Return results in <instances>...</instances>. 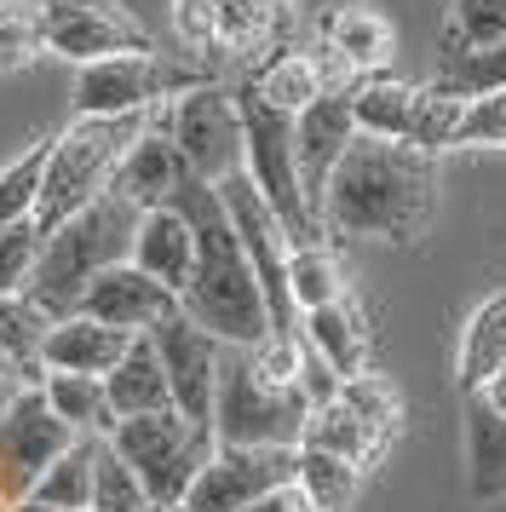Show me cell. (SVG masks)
<instances>
[{"label":"cell","mask_w":506,"mask_h":512,"mask_svg":"<svg viewBox=\"0 0 506 512\" xmlns=\"http://www.w3.org/2000/svg\"><path fill=\"white\" fill-rule=\"evenodd\" d=\"M0 380H18V363H12V351L0 346Z\"/></svg>","instance_id":"obj_46"},{"label":"cell","mask_w":506,"mask_h":512,"mask_svg":"<svg viewBox=\"0 0 506 512\" xmlns=\"http://www.w3.org/2000/svg\"><path fill=\"white\" fill-rule=\"evenodd\" d=\"M437 202V156L357 133L328 173L317 225L334 242H414Z\"/></svg>","instance_id":"obj_1"},{"label":"cell","mask_w":506,"mask_h":512,"mask_svg":"<svg viewBox=\"0 0 506 512\" xmlns=\"http://www.w3.org/2000/svg\"><path fill=\"white\" fill-rule=\"evenodd\" d=\"M299 340L317 351V357H328L340 380L374 369V328H368V311L351 294L334 305H322V311H305L299 317Z\"/></svg>","instance_id":"obj_20"},{"label":"cell","mask_w":506,"mask_h":512,"mask_svg":"<svg viewBox=\"0 0 506 512\" xmlns=\"http://www.w3.org/2000/svg\"><path fill=\"white\" fill-rule=\"evenodd\" d=\"M92 512H150V495L138 484V472L110 449V438L98 449V472H92Z\"/></svg>","instance_id":"obj_37"},{"label":"cell","mask_w":506,"mask_h":512,"mask_svg":"<svg viewBox=\"0 0 506 512\" xmlns=\"http://www.w3.org/2000/svg\"><path fill=\"white\" fill-rule=\"evenodd\" d=\"M248 512H317V507H311V495L299 484H282V489H271V495H259Z\"/></svg>","instance_id":"obj_41"},{"label":"cell","mask_w":506,"mask_h":512,"mask_svg":"<svg viewBox=\"0 0 506 512\" xmlns=\"http://www.w3.org/2000/svg\"><path fill=\"white\" fill-rule=\"evenodd\" d=\"M294 484L311 495V507L317 512H345L357 501V489H363V466L340 461V455H328V449H311V443H299V472Z\"/></svg>","instance_id":"obj_31"},{"label":"cell","mask_w":506,"mask_h":512,"mask_svg":"<svg viewBox=\"0 0 506 512\" xmlns=\"http://www.w3.org/2000/svg\"><path fill=\"white\" fill-rule=\"evenodd\" d=\"M150 121L173 139V150L184 156V167L196 179L225 185L230 173H242V110H236L230 87L202 81V87L179 93L173 104H161Z\"/></svg>","instance_id":"obj_10"},{"label":"cell","mask_w":506,"mask_h":512,"mask_svg":"<svg viewBox=\"0 0 506 512\" xmlns=\"http://www.w3.org/2000/svg\"><path fill=\"white\" fill-rule=\"evenodd\" d=\"M46 12V52L69 58L75 70H87L98 58L121 52H156L150 29L138 24L121 0H41Z\"/></svg>","instance_id":"obj_11"},{"label":"cell","mask_w":506,"mask_h":512,"mask_svg":"<svg viewBox=\"0 0 506 512\" xmlns=\"http://www.w3.org/2000/svg\"><path fill=\"white\" fill-rule=\"evenodd\" d=\"M46 328H52V317L29 294H0V346L18 363V386H41L46 380V363H41Z\"/></svg>","instance_id":"obj_30"},{"label":"cell","mask_w":506,"mask_h":512,"mask_svg":"<svg viewBox=\"0 0 506 512\" xmlns=\"http://www.w3.org/2000/svg\"><path fill=\"white\" fill-rule=\"evenodd\" d=\"M75 438H81V432L52 415V403L41 397V386H23V392L12 397L6 420H0V507H6V501H23L29 489L41 484V472L58 461Z\"/></svg>","instance_id":"obj_12"},{"label":"cell","mask_w":506,"mask_h":512,"mask_svg":"<svg viewBox=\"0 0 506 512\" xmlns=\"http://www.w3.org/2000/svg\"><path fill=\"white\" fill-rule=\"evenodd\" d=\"M41 52H46L41 0H0V75L29 70Z\"/></svg>","instance_id":"obj_33"},{"label":"cell","mask_w":506,"mask_h":512,"mask_svg":"<svg viewBox=\"0 0 506 512\" xmlns=\"http://www.w3.org/2000/svg\"><path fill=\"white\" fill-rule=\"evenodd\" d=\"M311 403L299 386H276L253 369L242 346H225L219 357V397H213V438L242 449H299L305 443Z\"/></svg>","instance_id":"obj_5"},{"label":"cell","mask_w":506,"mask_h":512,"mask_svg":"<svg viewBox=\"0 0 506 512\" xmlns=\"http://www.w3.org/2000/svg\"><path fill=\"white\" fill-rule=\"evenodd\" d=\"M466 495L478 507L506 501V415H495L478 392H466Z\"/></svg>","instance_id":"obj_23"},{"label":"cell","mask_w":506,"mask_h":512,"mask_svg":"<svg viewBox=\"0 0 506 512\" xmlns=\"http://www.w3.org/2000/svg\"><path fill=\"white\" fill-rule=\"evenodd\" d=\"M345 294H351V288H345V265H340V254H334V242H328V236L288 248V300H294L299 317H305V311H322V305H334V300H345Z\"/></svg>","instance_id":"obj_27"},{"label":"cell","mask_w":506,"mask_h":512,"mask_svg":"<svg viewBox=\"0 0 506 512\" xmlns=\"http://www.w3.org/2000/svg\"><path fill=\"white\" fill-rule=\"evenodd\" d=\"M104 392H110V409L115 420H133V415H161L173 409V386H167V369H161L150 334H138L127 357L104 374Z\"/></svg>","instance_id":"obj_24"},{"label":"cell","mask_w":506,"mask_h":512,"mask_svg":"<svg viewBox=\"0 0 506 512\" xmlns=\"http://www.w3.org/2000/svg\"><path fill=\"white\" fill-rule=\"evenodd\" d=\"M150 346H156L161 369H167V386H173V409H179L190 426H207L213 432V397H219V357L225 346L196 328L184 311L161 317L150 328Z\"/></svg>","instance_id":"obj_14"},{"label":"cell","mask_w":506,"mask_h":512,"mask_svg":"<svg viewBox=\"0 0 506 512\" xmlns=\"http://www.w3.org/2000/svg\"><path fill=\"white\" fill-rule=\"evenodd\" d=\"M133 265L144 271V277H156L161 288L184 294V282H190V271H196V236H190V219H184L179 208L138 213Z\"/></svg>","instance_id":"obj_22"},{"label":"cell","mask_w":506,"mask_h":512,"mask_svg":"<svg viewBox=\"0 0 506 512\" xmlns=\"http://www.w3.org/2000/svg\"><path fill=\"white\" fill-rule=\"evenodd\" d=\"M294 386H299V397H305L311 409H322V403H334V397H340V374H334V363H328V357H317V351L305 346V351H299Z\"/></svg>","instance_id":"obj_40"},{"label":"cell","mask_w":506,"mask_h":512,"mask_svg":"<svg viewBox=\"0 0 506 512\" xmlns=\"http://www.w3.org/2000/svg\"><path fill=\"white\" fill-rule=\"evenodd\" d=\"M18 392H23L18 380H0V420H6V409H12V397H18Z\"/></svg>","instance_id":"obj_45"},{"label":"cell","mask_w":506,"mask_h":512,"mask_svg":"<svg viewBox=\"0 0 506 512\" xmlns=\"http://www.w3.org/2000/svg\"><path fill=\"white\" fill-rule=\"evenodd\" d=\"M173 208L190 219V236H196V271L184 282L179 311L196 328H207L219 346L248 351L259 340H271V305L259 294V277H253L248 254H242V236L230 225L219 185L190 173L179 196H173Z\"/></svg>","instance_id":"obj_2"},{"label":"cell","mask_w":506,"mask_h":512,"mask_svg":"<svg viewBox=\"0 0 506 512\" xmlns=\"http://www.w3.org/2000/svg\"><path fill=\"white\" fill-rule=\"evenodd\" d=\"M322 47L363 81V75H386L391 52H397V29H391V18L380 6L345 0V6H334V12L322 18Z\"/></svg>","instance_id":"obj_19"},{"label":"cell","mask_w":506,"mask_h":512,"mask_svg":"<svg viewBox=\"0 0 506 512\" xmlns=\"http://www.w3.org/2000/svg\"><path fill=\"white\" fill-rule=\"evenodd\" d=\"M213 81L196 64H179L167 52H121V58H98L75 75V116H156L161 104H173L179 93Z\"/></svg>","instance_id":"obj_8"},{"label":"cell","mask_w":506,"mask_h":512,"mask_svg":"<svg viewBox=\"0 0 506 512\" xmlns=\"http://www.w3.org/2000/svg\"><path fill=\"white\" fill-rule=\"evenodd\" d=\"M41 397L52 403V415L64 420V426H75L81 438H110L115 432L110 392H104V380H92V374H52L46 369Z\"/></svg>","instance_id":"obj_28"},{"label":"cell","mask_w":506,"mask_h":512,"mask_svg":"<svg viewBox=\"0 0 506 512\" xmlns=\"http://www.w3.org/2000/svg\"><path fill=\"white\" fill-rule=\"evenodd\" d=\"M98 449L104 438H75L58 455V461L41 472V484L29 489L41 507H58V512H92V472H98Z\"/></svg>","instance_id":"obj_29"},{"label":"cell","mask_w":506,"mask_h":512,"mask_svg":"<svg viewBox=\"0 0 506 512\" xmlns=\"http://www.w3.org/2000/svg\"><path fill=\"white\" fill-rule=\"evenodd\" d=\"M305 443H311V449H328V455H340V461H351V466H363V472H374L380 455L391 449L386 432H374L357 409H345L340 397L322 403V409H311V420H305Z\"/></svg>","instance_id":"obj_25"},{"label":"cell","mask_w":506,"mask_h":512,"mask_svg":"<svg viewBox=\"0 0 506 512\" xmlns=\"http://www.w3.org/2000/svg\"><path fill=\"white\" fill-rule=\"evenodd\" d=\"M340 403L345 409H357V415L374 426V432H386V438H397V426H403V392L391 386L386 374H351V380H340Z\"/></svg>","instance_id":"obj_36"},{"label":"cell","mask_w":506,"mask_h":512,"mask_svg":"<svg viewBox=\"0 0 506 512\" xmlns=\"http://www.w3.org/2000/svg\"><path fill=\"white\" fill-rule=\"evenodd\" d=\"M495 369H506V288L478 300V311L460 328V357H455L460 392H478Z\"/></svg>","instance_id":"obj_26"},{"label":"cell","mask_w":506,"mask_h":512,"mask_svg":"<svg viewBox=\"0 0 506 512\" xmlns=\"http://www.w3.org/2000/svg\"><path fill=\"white\" fill-rule=\"evenodd\" d=\"M299 449H242V443H219L207 466L196 472V484L184 495L190 512H248L259 495L294 484Z\"/></svg>","instance_id":"obj_13"},{"label":"cell","mask_w":506,"mask_h":512,"mask_svg":"<svg viewBox=\"0 0 506 512\" xmlns=\"http://www.w3.org/2000/svg\"><path fill=\"white\" fill-rule=\"evenodd\" d=\"M133 236H138V208L121 202L115 190H104L75 219H64L58 231H46L41 265H35V282H29V300L41 305L52 323L58 317H75L87 282L98 271L121 265V259H133Z\"/></svg>","instance_id":"obj_3"},{"label":"cell","mask_w":506,"mask_h":512,"mask_svg":"<svg viewBox=\"0 0 506 512\" xmlns=\"http://www.w3.org/2000/svg\"><path fill=\"white\" fill-rule=\"evenodd\" d=\"M294 24V0H207V52L265 58Z\"/></svg>","instance_id":"obj_18"},{"label":"cell","mask_w":506,"mask_h":512,"mask_svg":"<svg viewBox=\"0 0 506 512\" xmlns=\"http://www.w3.org/2000/svg\"><path fill=\"white\" fill-rule=\"evenodd\" d=\"M432 87L449 98H472V93H489V87H506V41L489 52H443V70L432 75Z\"/></svg>","instance_id":"obj_35"},{"label":"cell","mask_w":506,"mask_h":512,"mask_svg":"<svg viewBox=\"0 0 506 512\" xmlns=\"http://www.w3.org/2000/svg\"><path fill=\"white\" fill-rule=\"evenodd\" d=\"M184 179H190L184 156L173 150V139L161 133L156 121H150V127L133 139V150L121 156L110 190L121 196V202H133L138 213H150V208H173V196H179Z\"/></svg>","instance_id":"obj_17"},{"label":"cell","mask_w":506,"mask_h":512,"mask_svg":"<svg viewBox=\"0 0 506 512\" xmlns=\"http://www.w3.org/2000/svg\"><path fill=\"white\" fill-rule=\"evenodd\" d=\"M179 311V294L173 288H161L156 277H144L133 259H121L110 271H98L87 282V294H81V311L75 317H92V323H110L121 334H150L161 317H173Z\"/></svg>","instance_id":"obj_15"},{"label":"cell","mask_w":506,"mask_h":512,"mask_svg":"<svg viewBox=\"0 0 506 512\" xmlns=\"http://www.w3.org/2000/svg\"><path fill=\"white\" fill-rule=\"evenodd\" d=\"M133 340L138 334H121V328L92 323V317H58L41 340V363L52 374H92V380H104L127 357Z\"/></svg>","instance_id":"obj_21"},{"label":"cell","mask_w":506,"mask_h":512,"mask_svg":"<svg viewBox=\"0 0 506 512\" xmlns=\"http://www.w3.org/2000/svg\"><path fill=\"white\" fill-rule=\"evenodd\" d=\"M506 41V0H455L443 52H489Z\"/></svg>","instance_id":"obj_34"},{"label":"cell","mask_w":506,"mask_h":512,"mask_svg":"<svg viewBox=\"0 0 506 512\" xmlns=\"http://www.w3.org/2000/svg\"><path fill=\"white\" fill-rule=\"evenodd\" d=\"M150 512H190V507H150Z\"/></svg>","instance_id":"obj_47"},{"label":"cell","mask_w":506,"mask_h":512,"mask_svg":"<svg viewBox=\"0 0 506 512\" xmlns=\"http://www.w3.org/2000/svg\"><path fill=\"white\" fill-rule=\"evenodd\" d=\"M41 248H46V236H41L35 219H29V225H12V231H0V294H29L35 265H41Z\"/></svg>","instance_id":"obj_38"},{"label":"cell","mask_w":506,"mask_h":512,"mask_svg":"<svg viewBox=\"0 0 506 512\" xmlns=\"http://www.w3.org/2000/svg\"><path fill=\"white\" fill-rule=\"evenodd\" d=\"M150 127V116H75L64 133H52L46 144V179H41V208H35V225L58 231L64 219L98 202L110 190L121 156L133 150V139Z\"/></svg>","instance_id":"obj_4"},{"label":"cell","mask_w":506,"mask_h":512,"mask_svg":"<svg viewBox=\"0 0 506 512\" xmlns=\"http://www.w3.org/2000/svg\"><path fill=\"white\" fill-rule=\"evenodd\" d=\"M0 512H58V507H41L35 495H23V501H6V507H0Z\"/></svg>","instance_id":"obj_44"},{"label":"cell","mask_w":506,"mask_h":512,"mask_svg":"<svg viewBox=\"0 0 506 512\" xmlns=\"http://www.w3.org/2000/svg\"><path fill=\"white\" fill-rule=\"evenodd\" d=\"M455 144H472V150H506V87H489V93L466 98Z\"/></svg>","instance_id":"obj_39"},{"label":"cell","mask_w":506,"mask_h":512,"mask_svg":"<svg viewBox=\"0 0 506 512\" xmlns=\"http://www.w3.org/2000/svg\"><path fill=\"white\" fill-rule=\"evenodd\" d=\"M357 139V110H351V93H322L311 110L294 116V156H299V185H305V202L317 213L322 185L328 173L340 167L345 144Z\"/></svg>","instance_id":"obj_16"},{"label":"cell","mask_w":506,"mask_h":512,"mask_svg":"<svg viewBox=\"0 0 506 512\" xmlns=\"http://www.w3.org/2000/svg\"><path fill=\"white\" fill-rule=\"evenodd\" d=\"M110 449L138 472L150 507H184V495L196 484V472L207 466V455L219 449V438L207 426H190L179 409H161V415L115 420Z\"/></svg>","instance_id":"obj_7"},{"label":"cell","mask_w":506,"mask_h":512,"mask_svg":"<svg viewBox=\"0 0 506 512\" xmlns=\"http://www.w3.org/2000/svg\"><path fill=\"white\" fill-rule=\"evenodd\" d=\"M46 144H52V139H35L29 150H18L12 162L0 167V231H12V225H29V219H35V208H41Z\"/></svg>","instance_id":"obj_32"},{"label":"cell","mask_w":506,"mask_h":512,"mask_svg":"<svg viewBox=\"0 0 506 512\" xmlns=\"http://www.w3.org/2000/svg\"><path fill=\"white\" fill-rule=\"evenodd\" d=\"M478 397L489 403V409H495V415H506V369H495V374H489V380L478 386Z\"/></svg>","instance_id":"obj_43"},{"label":"cell","mask_w":506,"mask_h":512,"mask_svg":"<svg viewBox=\"0 0 506 512\" xmlns=\"http://www.w3.org/2000/svg\"><path fill=\"white\" fill-rule=\"evenodd\" d=\"M351 110H357V133L397 139V144L426 150V156H443V150H455L466 98L437 93L432 81L414 87V81H397V75H363L351 87Z\"/></svg>","instance_id":"obj_9"},{"label":"cell","mask_w":506,"mask_h":512,"mask_svg":"<svg viewBox=\"0 0 506 512\" xmlns=\"http://www.w3.org/2000/svg\"><path fill=\"white\" fill-rule=\"evenodd\" d=\"M236 110H242V173L248 185L265 196V208L276 213V225L288 231V242H317L322 225L311 202H305V185H299V156H294V116H282L276 104L253 93L248 81L236 87Z\"/></svg>","instance_id":"obj_6"},{"label":"cell","mask_w":506,"mask_h":512,"mask_svg":"<svg viewBox=\"0 0 506 512\" xmlns=\"http://www.w3.org/2000/svg\"><path fill=\"white\" fill-rule=\"evenodd\" d=\"M173 12H179L184 41H196V47L207 52V0H173Z\"/></svg>","instance_id":"obj_42"}]
</instances>
